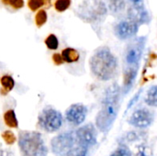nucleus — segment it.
I'll list each match as a JSON object with an SVG mask.
<instances>
[{
	"instance_id": "1a4fd4ad",
	"label": "nucleus",
	"mask_w": 157,
	"mask_h": 156,
	"mask_svg": "<svg viewBox=\"0 0 157 156\" xmlns=\"http://www.w3.org/2000/svg\"><path fill=\"white\" fill-rule=\"evenodd\" d=\"M155 120L154 113L147 108H138L136 109L129 119V123L139 129H144L153 124Z\"/></svg>"
},
{
	"instance_id": "f3484780",
	"label": "nucleus",
	"mask_w": 157,
	"mask_h": 156,
	"mask_svg": "<svg viewBox=\"0 0 157 156\" xmlns=\"http://www.w3.org/2000/svg\"><path fill=\"white\" fill-rule=\"evenodd\" d=\"M145 103L151 107H156L157 106V86H153L150 87V89L147 92V95L145 97Z\"/></svg>"
},
{
	"instance_id": "5701e85b",
	"label": "nucleus",
	"mask_w": 157,
	"mask_h": 156,
	"mask_svg": "<svg viewBox=\"0 0 157 156\" xmlns=\"http://www.w3.org/2000/svg\"><path fill=\"white\" fill-rule=\"evenodd\" d=\"M136 156H154V152L150 146L146 144H141L137 148Z\"/></svg>"
},
{
	"instance_id": "c85d7f7f",
	"label": "nucleus",
	"mask_w": 157,
	"mask_h": 156,
	"mask_svg": "<svg viewBox=\"0 0 157 156\" xmlns=\"http://www.w3.org/2000/svg\"><path fill=\"white\" fill-rule=\"evenodd\" d=\"M52 61L56 65H61L64 63V61L62 57V54H60V53H54L52 55Z\"/></svg>"
},
{
	"instance_id": "f03ea898",
	"label": "nucleus",
	"mask_w": 157,
	"mask_h": 156,
	"mask_svg": "<svg viewBox=\"0 0 157 156\" xmlns=\"http://www.w3.org/2000/svg\"><path fill=\"white\" fill-rule=\"evenodd\" d=\"M90 68L98 79L109 81L117 73L118 61L109 47H100L90 59Z\"/></svg>"
},
{
	"instance_id": "bb28decb",
	"label": "nucleus",
	"mask_w": 157,
	"mask_h": 156,
	"mask_svg": "<svg viewBox=\"0 0 157 156\" xmlns=\"http://www.w3.org/2000/svg\"><path fill=\"white\" fill-rule=\"evenodd\" d=\"M45 4V0H29L28 1V6L30 10L36 11L41 6H43Z\"/></svg>"
},
{
	"instance_id": "7c9ffc66",
	"label": "nucleus",
	"mask_w": 157,
	"mask_h": 156,
	"mask_svg": "<svg viewBox=\"0 0 157 156\" xmlns=\"http://www.w3.org/2000/svg\"><path fill=\"white\" fill-rule=\"evenodd\" d=\"M0 156H15L14 154L6 149H1L0 150Z\"/></svg>"
},
{
	"instance_id": "f257e3e1",
	"label": "nucleus",
	"mask_w": 157,
	"mask_h": 156,
	"mask_svg": "<svg viewBox=\"0 0 157 156\" xmlns=\"http://www.w3.org/2000/svg\"><path fill=\"white\" fill-rule=\"evenodd\" d=\"M120 96L121 89L117 84L111 85L106 90L102 108L96 118V125L100 131L108 132L111 129L119 112Z\"/></svg>"
},
{
	"instance_id": "393cba45",
	"label": "nucleus",
	"mask_w": 157,
	"mask_h": 156,
	"mask_svg": "<svg viewBox=\"0 0 157 156\" xmlns=\"http://www.w3.org/2000/svg\"><path fill=\"white\" fill-rule=\"evenodd\" d=\"M71 6V0H56L54 7L58 12L65 11Z\"/></svg>"
},
{
	"instance_id": "dca6fc26",
	"label": "nucleus",
	"mask_w": 157,
	"mask_h": 156,
	"mask_svg": "<svg viewBox=\"0 0 157 156\" xmlns=\"http://www.w3.org/2000/svg\"><path fill=\"white\" fill-rule=\"evenodd\" d=\"M1 85H2V95H6L9 91H11L14 88L15 81L10 75H4L1 78Z\"/></svg>"
},
{
	"instance_id": "a211bd4d",
	"label": "nucleus",
	"mask_w": 157,
	"mask_h": 156,
	"mask_svg": "<svg viewBox=\"0 0 157 156\" xmlns=\"http://www.w3.org/2000/svg\"><path fill=\"white\" fill-rule=\"evenodd\" d=\"M144 134V132H142V131H129L123 136L122 140L125 141L126 143H133V142L143 139Z\"/></svg>"
},
{
	"instance_id": "20e7f679",
	"label": "nucleus",
	"mask_w": 157,
	"mask_h": 156,
	"mask_svg": "<svg viewBox=\"0 0 157 156\" xmlns=\"http://www.w3.org/2000/svg\"><path fill=\"white\" fill-rule=\"evenodd\" d=\"M107 12L106 4L102 0H83L76 10V15L85 22L93 23L104 18Z\"/></svg>"
},
{
	"instance_id": "412c9836",
	"label": "nucleus",
	"mask_w": 157,
	"mask_h": 156,
	"mask_svg": "<svg viewBox=\"0 0 157 156\" xmlns=\"http://www.w3.org/2000/svg\"><path fill=\"white\" fill-rule=\"evenodd\" d=\"M48 19V16H47V12L43 9H40V11H38V13L36 14L35 17V23L37 25V27L40 28L41 26H43L46 21Z\"/></svg>"
},
{
	"instance_id": "c756f323",
	"label": "nucleus",
	"mask_w": 157,
	"mask_h": 156,
	"mask_svg": "<svg viewBox=\"0 0 157 156\" xmlns=\"http://www.w3.org/2000/svg\"><path fill=\"white\" fill-rule=\"evenodd\" d=\"M9 6H11L15 9H19L24 6V1L23 0H13Z\"/></svg>"
},
{
	"instance_id": "b1692460",
	"label": "nucleus",
	"mask_w": 157,
	"mask_h": 156,
	"mask_svg": "<svg viewBox=\"0 0 157 156\" xmlns=\"http://www.w3.org/2000/svg\"><path fill=\"white\" fill-rule=\"evenodd\" d=\"M2 138L5 141V143L8 145H12L16 143L17 138L15 136V134L11 131H5L2 133Z\"/></svg>"
},
{
	"instance_id": "2f4dec72",
	"label": "nucleus",
	"mask_w": 157,
	"mask_h": 156,
	"mask_svg": "<svg viewBox=\"0 0 157 156\" xmlns=\"http://www.w3.org/2000/svg\"><path fill=\"white\" fill-rule=\"evenodd\" d=\"M12 1H13V0H2V2H3L4 4H6V5H10Z\"/></svg>"
},
{
	"instance_id": "6ab92c4d",
	"label": "nucleus",
	"mask_w": 157,
	"mask_h": 156,
	"mask_svg": "<svg viewBox=\"0 0 157 156\" xmlns=\"http://www.w3.org/2000/svg\"><path fill=\"white\" fill-rule=\"evenodd\" d=\"M87 154H88V148L78 144L77 146H75L72 149V151L68 154L67 156H87Z\"/></svg>"
},
{
	"instance_id": "9b49d317",
	"label": "nucleus",
	"mask_w": 157,
	"mask_h": 156,
	"mask_svg": "<svg viewBox=\"0 0 157 156\" xmlns=\"http://www.w3.org/2000/svg\"><path fill=\"white\" fill-rule=\"evenodd\" d=\"M138 29H139V25L129 18L120 21L115 26L114 31H115V35L120 40H127L129 38L135 36L138 31Z\"/></svg>"
},
{
	"instance_id": "72a5a7b5",
	"label": "nucleus",
	"mask_w": 157,
	"mask_h": 156,
	"mask_svg": "<svg viewBox=\"0 0 157 156\" xmlns=\"http://www.w3.org/2000/svg\"><path fill=\"white\" fill-rule=\"evenodd\" d=\"M47 1H49V2H50V1H51V0H47Z\"/></svg>"
},
{
	"instance_id": "9d476101",
	"label": "nucleus",
	"mask_w": 157,
	"mask_h": 156,
	"mask_svg": "<svg viewBox=\"0 0 157 156\" xmlns=\"http://www.w3.org/2000/svg\"><path fill=\"white\" fill-rule=\"evenodd\" d=\"M86 115L87 108L86 106L82 104H73L67 108L65 112V119L72 125L78 126L85 121Z\"/></svg>"
},
{
	"instance_id": "cd10ccee",
	"label": "nucleus",
	"mask_w": 157,
	"mask_h": 156,
	"mask_svg": "<svg viewBox=\"0 0 157 156\" xmlns=\"http://www.w3.org/2000/svg\"><path fill=\"white\" fill-rule=\"evenodd\" d=\"M142 92H143V89H140V90L137 92V94H136V95L132 98V100L129 102V105L127 106V110H128V109H130V108H132V106L137 102V100L139 99V97H140V96H141Z\"/></svg>"
},
{
	"instance_id": "a878e982",
	"label": "nucleus",
	"mask_w": 157,
	"mask_h": 156,
	"mask_svg": "<svg viewBox=\"0 0 157 156\" xmlns=\"http://www.w3.org/2000/svg\"><path fill=\"white\" fill-rule=\"evenodd\" d=\"M110 156H132V153L125 145H122L117 148Z\"/></svg>"
},
{
	"instance_id": "4468645a",
	"label": "nucleus",
	"mask_w": 157,
	"mask_h": 156,
	"mask_svg": "<svg viewBox=\"0 0 157 156\" xmlns=\"http://www.w3.org/2000/svg\"><path fill=\"white\" fill-rule=\"evenodd\" d=\"M62 57L63 59L64 62L68 63H75L79 60V52L73 48H65L63 51H62Z\"/></svg>"
},
{
	"instance_id": "423d86ee",
	"label": "nucleus",
	"mask_w": 157,
	"mask_h": 156,
	"mask_svg": "<svg viewBox=\"0 0 157 156\" xmlns=\"http://www.w3.org/2000/svg\"><path fill=\"white\" fill-rule=\"evenodd\" d=\"M76 139L74 132H63L54 137L51 142L52 151L57 156H67L75 146Z\"/></svg>"
},
{
	"instance_id": "ddd939ff",
	"label": "nucleus",
	"mask_w": 157,
	"mask_h": 156,
	"mask_svg": "<svg viewBox=\"0 0 157 156\" xmlns=\"http://www.w3.org/2000/svg\"><path fill=\"white\" fill-rule=\"evenodd\" d=\"M137 71H138V69H136V68H125V71H124V86H123L124 94L129 92L130 88L132 86L133 82H134L135 77H136V74H137Z\"/></svg>"
},
{
	"instance_id": "aec40b11",
	"label": "nucleus",
	"mask_w": 157,
	"mask_h": 156,
	"mask_svg": "<svg viewBox=\"0 0 157 156\" xmlns=\"http://www.w3.org/2000/svg\"><path fill=\"white\" fill-rule=\"evenodd\" d=\"M109 2V6L111 11L118 12L124 8L125 0H107Z\"/></svg>"
},
{
	"instance_id": "6e6552de",
	"label": "nucleus",
	"mask_w": 157,
	"mask_h": 156,
	"mask_svg": "<svg viewBox=\"0 0 157 156\" xmlns=\"http://www.w3.org/2000/svg\"><path fill=\"white\" fill-rule=\"evenodd\" d=\"M76 143L87 148L97 143V131L92 123L80 127L75 133Z\"/></svg>"
},
{
	"instance_id": "4be33fe9",
	"label": "nucleus",
	"mask_w": 157,
	"mask_h": 156,
	"mask_svg": "<svg viewBox=\"0 0 157 156\" xmlns=\"http://www.w3.org/2000/svg\"><path fill=\"white\" fill-rule=\"evenodd\" d=\"M45 44L50 50H57L59 46V41L54 34H50L45 40Z\"/></svg>"
},
{
	"instance_id": "7ed1b4c3",
	"label": "nucleus",
	"mask_w": 157,
	"mask_h": 156,
	"mask_svg": "<svg viewBox=\"0 0 157 156\" xmlns=\"http://www.w3.org/2000/svg\"><path fill=\"white\" fill-rule=\"evenodd\" d=\"M18 147L23 156H47L48 148L40 132L24 131L18 135Z\"/></svg>"
},
{
	"instance_id": "2eb2a0df",
	"label": "nucleus",
	"mask_w": 157,
	"mask_h": 156,
	"mask_svg": "<svg viewBox=\"0 0 157 156\" xmlns=\"http://www.w3.org/2000/svg\"><path fill=\"white\" fill-rule=\"evenodd\" d=\"M4 121L6 126L9 128H17L18 127V121L16 116V113L13 109H9L6 111L4 114Z\"/></svg>"
},
{
	"instance_id": "f8f14e48",
	"label": "nucleus",
	"mask_w": 157,
	"mask_h": 156,
	"mask_svg": "<svg viewBox=\"0 0 157 156\" xmlns=\"http://www.w3.org/2000/svg\"><path fill=\"white\" fill-rule=\"evenodd\" d=\"M128 15H129V18L136 22L138 25L144 24L149 21L148 13L146 9L144 8V6L142 4H140V2L134 3V5L129 8Z\"/></svg>"
},
{
	"instance_id": "39448f33",
	"label": "nucleus",
	"mask_w": 157,
	"mask_h": 156,
	"mask_svg": "<svg viewBox=\"0 0 157 156\" xmlns=\"http://www.w3.org/2000/svg\"><path fill=\"white\" fill-rule=\"evenodd\" d=\"M40 127L47 132H54L63 125L62 114L52 108H44L38 118Z\"/></svg>"
},
{
	"instance_id": "0eeeda50",
	"label": "nucleus",
	"mask_w": 157,
	"mask_h": 156,
	"mask_svg": "<svg viewBox=\"0 0 157 156\" xmlns=\"http://www.w3.org/2000/svg\"><path fill=\"white\" fill-rule=\"evenodd\" d=\"M145 43V38L140 37L133 40L127 47L125 52V62L127 63L126 68H136L138 69L140 60L142 58L144 47Z\"/></svg>"
},
{
	"instance_id": "473e14b6",
	"label": "nucleus",
	"mask_w": 157,
	"mask_h": 156,
	"mask_svg": "<svg viewBox=\"0 0 157 156\" xmlns=\"http://www.w3.org/2000/svg\"><path fill=\"white\" fill-rule=\"evenodd\" d=\"M131 1H132L133 3H138V2H140L141 0H131Z\"/></svg>"
}]
</instances>
